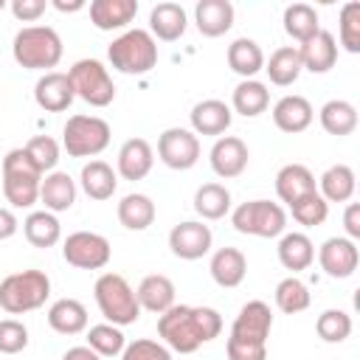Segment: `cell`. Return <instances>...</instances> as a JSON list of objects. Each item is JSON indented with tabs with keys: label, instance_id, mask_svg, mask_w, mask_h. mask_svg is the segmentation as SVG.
Segmentation results:
<instances>
[{
	"label": "cell",
	"instance_id": "28",
	"mask_svg": "<svg viewBox=\"0 0 360 360\" xmlns=\"http://www.w3.org/2000/svg\"><path fill=\"white\" fill-rule=\"evenodd\" d=\"M79 186L90 200H110L118 188V174L107 160H90L79 172Z\"/></svg>",
	"mask_w": 360,
	"mask_h": 360
},
{
	"label": "cell",
	"instance_id": "20",
	"mask_svg": "<svg viewBox=\"0 0 360 360\" xmlns=\"http://www.w3.org/2000/svg\"><path fill=\"white\" fill-rule=\"evenodd\" d=\"M315 118V110L309 104V98L304 96H281L276 104H273V124L287 132V135H298L304 132Z\"/></svg>",
	"mask_w": 360,
	"mask_h": 360
},
{
	"label": "cell",
	"instance_id": "45",
	"mask_svg": "<svg viewBox=\"0 0 360 360\" xmlns=\"http://www.w3.org/2000/svg\"><path fill=\"white\" fill-rule=\"evenodd\" d=\"M338 37L349 53H360V3H346L338 17Z\"/></svg>",
	"mask_w": 360,
	"mask_h": 360
},
{
	"label": "cell",
	"instance_id": "17",
	"mask_svg": "<svg viewBox=\"0 0 360 360\" xmlns=\"http://www.w3.org/2000/svg\"><path fill=\"white\" fill-rule=\"evenodd\" d=\"M155 166V149L146 138H129L121 143L118 149V160H115V174H121L124 180H143Z\"/></svg>",
	"mask_w": 360,
	"mask_h": 360
},
{
	"label": "cell",
	"instance_id": "18",
	"mask_svg": "<svg viewBox=\"0 0 360 360\" xmlns=\"http://www.w3.org/2000/svg\"><path fill=\"white\" fill-rule=\"evenodd\" d=\"M301 53V65L309 73H329L338 62V39L332 31L321 28L315 37H309L307 42L295 45Z\"/></svg>",
	"mask_w": 360,
	"mask_h": 360
},
{
	"label": "cell",
	"instance_id": "13",
	"mask_svg": "<svg viewBox=\"0 0 360 360\" xmlns=\"http://www.w3.org/2000/svg\"><path fill=\"white\" fill-rule=\"evenodd\" d=\"M211 242H214V233L205 222L200 219H186V222H177L172 231H169V248L177 259L183 262H197L202 259L208 250H211Z\"/></svg>",
	"mask_w": 360,
	"mask_h": 360
},
{
	"label": "cell",
	"instance_id": "27",
	"mask_svg": "<svg viewBox=\"0 0 360 360\" xmlns=\"http://www.w3.org/2000/svg\"><path fill=\"white\" fill-rule=\"evenodd\" d=\"M312 191H318V183H315V174L304 163H287V166L278 169V174H276V194H278L281 202L292 205L295 200H301V197H307Z\"/></svg>",
	"mask_w": 360,
	"mask_h": 360
},
{
	"label": "cell",
	"instance_id": "29",
	"mask_svg": "<svg viewBox=\"0 0 360 360\" xmlns=\"http://www.w3.org/2000/svg\"><path fill=\"white\" fill-rule=\"evenodd\" d=\"M276 253H278L281 267L284 270H292V273H301V270H307L315 262V245L301 231H290V233L284 231L281 239H278Z\"/></svg>",
	"mask_w": 360,
	"mask_h": 360
},
{
	"label": "cell",
	"instance_id": "11",
	"mask_svg": "<svg viewBox=\"0 0 360 360\" xmlns=\"http://www.w3.org/2000/svg\"><path fill=\"white\" fill-rule=\"evenodd\" d=\"M62 259L79 270H101L112 259L110 239L96 231H73L62 242Z\"/></svg>",
	"mask_w": 360,
	"mask_h": 360
},
{
	"label": "cell",
	"instance_id": "44",
	"mask_svg": "<svg viewBox=\"0 0 360 360\" xmlns=\"http://www.w3.org/2000/svg\"><path fill=\"white\" fill-rule=\"evenodd\" d=\"M22 149H25V155L31 158V163H34L42 174L53 172L56 163H59V143H56L51 135H34Z\"/></svg>",
	"mask_w": 360,
	"mask_h": 360
},
{
	"label": "cell",
	"instance_id": "48",
	"mask_svg": "<svg viewBox=\"0 0 360 360\" xmlns=\"http://www.w3.org/2000/svg\"><path fill=\"white\" fill-rule=\"evenodd\" d=\"M8 8L14 14V20H20V22H37L45 14L48 3L45 0H11Z\"/></svg>",
	"mask_w": 360,
	"mask_h": 360
},
{
	"label": "cell",
	"instance_id": "42",
	"mask_svg": "<svg viewBox=\"0 0 360 360\" xmlns=\"http://www.w3.org/2000/svg\"><path fill=\"white\" fill-rule=\"evenodd\" d=\"M315 332L326 343H343L352 335V315L346 309H323L315 321Z\"/></svg>",
	"mask_w": 360,
	"mask_h": 360
},
{
	"label": "cell",
	"instance_id": "37",
	"mask_svg": "<svg viewBox=\"0 0 360 360\" xmlns=\"http://www.w3.org/2000/svg\"><path fill=\"white\" fill-rule=\"evenodd\" d=\"M22 233L34 248H53L62 239V225L51 211H31L22 222Z\"/></svg>",
	"mask_w": 360,
	"mask_h": 360
},
{
	"label": "cell",
	"instance_id": "41",
	"mask_svg": "<svg viewBox=\"0 0 360 360\" xmlns=\"http://www.w3.org/2000/svg\"><path fill=\"white\" fill-rule=\"evenodd\" d=\"M87 346L98 354V357H118L127 346V338L121 332V326L112 323H96L87 329Z\"/></svg>",
	"mask_w": 360,
	"mask_h": 360
},
{
	"label": "cell",
	"instance_id": "53",
	"mask_svg": "<svg viewBox=\"0 0 360 360\" xmlns=\"http://www.w3.org/2000/svg\"><path fill=\"white\" fill-rule=\"evenodd\" d=\"M3 8H6V0H0V11H3Z\"/></svg>",
	"mask_w": 360,
	"mask_h": 360
},
{
	"label": "cell",
	"instance_id": "21",
	"mask_svg": "<svg viewBox=\"0 0 360 360\" xmlns=\"http://www.w3.org/2000/svg\"><path fill=\"white\" fill-rule=\"evenodd\" d=\"M188 28V14L180 3H158L149 11V34L155 37V42H174L186 34Z\"/></svg>",
	"mask_w": 360,
	"mask_h": 360
},
{
	"label": "cell",
	"instance_id": "15",
	"mask_svg": "<svg viewBox=\"0 0 360 360\" xmlns=\"http://www.w3.org/2000/svg\"><path fill=\"white\" fill-rule=\"evenodd\" d=\"M208 160H211V169L217 177L222 180H233L239 177L245 169H248V160H250V152H248V143L236 135H219L208 152Z\"/></svg>",
	"mask_w": 360,
	"mask_h": 360
},
{
	"label": "cell",
	"instance_id": "6",
	"mask_svg": "<svg viewBox=\"0 0 360 360\" xmlns=\"http://www.w3.org/2000/svg\"><path fill=\"white\" fill-rule=\"evenodd\" d=\"M51 295V278L42 270H17L0 281V307L8 315L39 309Z\"/></svg>",
	"mask_w": 360,
	"mask_h": 360
},
{
	"label": "cell",
	"instance_id": "10",
	"mask_svg": "<svg viewBox=\"0 0 360 360\" xmlns=\"http://www.w3.org/2000/svg\"><path fill=\"white\" fill-rule=\"evenodd\" d=\"M68 79L73 84L76 98L87 101L90 107H110L115 98V84L104 62L98 59H79L68 70Z\"/></svg>",
	"mask_w": 360,
	"mask_h": 360
},
{
	"label": "cell",
	"instance_id": "46",
	"mask_svg": "<svg viewBox=\"0 0 360 360\" xmlns=\"http://www.w3.org/2000/svg\"><path fill=\"white\" fill-rule=\"evenodd\" d=\"M28 346V326L17 318L0 321V354H20Z\"/></svg>",
	"mask_w": 360,
	"mask_h": 360
},
{
	"label": "cell",
	"instance_id": "2",
	"mask_svg": "<svg viewBox=\"0 0 360 360\" xmlns=\"http://www.w3.org/2000/svg\"><path fill=\"white\" fill-rule=\"evenodd\" d=\"M273 329V312L264 301H248L231 323L225 343L228 360H267V338Z\"/></svg>",
	"mask_w": 360,
	"mask_h": 360
},
{
	"label": "cell",
	"instance_id": "12",
	"mask_svg": "<svg viewBox=\"0 0 360 360\" xmlns=\"http://www.w3.org/2000/svg\"><path fill=\"white\" fill-rule=\"evenodd\" d=\"M158 158L174 172H186L200 160V138L186 127H169L158 138Z\"/></svg>",
	"mask_w": 360,
	"mask_h": 360
},
{
	"label": "cell",
	"instance_id": "14",
	"mask_svg": "<svg viewBox=\"0 0 360 360\" xmlns=\"http://www.w3.org/2000/svg\"><path fill=\"white\" fill-rule=\"evenodd\" d=\"M318 264L329 278H349L360 264L357 242H352L346 236H329L318 248Z\"/></svg>",
	"mask_w": 360,
	"mask_h": 360
},
{
	"label": "cell",
	"instance_id": "19",
	"mask_svg": "<svg viewBox=\"0 0 360 360\" xmlns=\"http://www.w3.org/2000/svg\"><path fill=\"white\" fill-rule=\"evenodd\" d=\"M188 121H191L194 135H217L219 138L231 127L233 112H231V104H225L219 98H202L191 107Z\"/></svg>",
	"mask_w": 360,
	"mask_h": 360
},
{
	"label": "cell",
	"instance_id": "4",
	"mask_svg": "<svg viewBox=\"0 0 360 360\" xmlns=\"http://www.w3.org/2000/svg\"><path fill=\"white\" fill-rule=\"evenodd\" d=\"M107 59L124 76H143L158 65V42L146 28H127L107 45Z\"/></svg>",
	"mask_w": 360,
	"mask_h": 360
},
{
	"label": "cell",
	"instance_id": "35",
	"mask_svg": "<svg viewBox=\"0 0 360 360\" xmlns=\"http://www.w3.org/2000/svg\"><path fill=\"white\" fill-rule=\"evenodd\" d=\"M155 214H158V208H155L152 197L141 194V191L124 194L118 202V222L127 231H146L155 222Z\"/></svg>",
	"mask_w": 360,
	"mask_h": 360
},
{
	"label": "cell",
	"instance_id": "23",
	"mask_svg": "<svg viewBox=\"0 0 360 360\" xmlns=\"http://www.w3.org/2000/svg\"><path fill=\"white\" fill-rule=\"evenodd\" d=\"M208 273L219 287L233 290L248 276V259L239 248H219V250H214V256L208 262Z\"/></svg>",
	"mask_w": 360,
	"mask_h": 360
},
{
	"label": "cell",
	"instance_id": "7",
	"mask_svg": "<svg viewBox=\"0 0 360 360\" xmlns=\"http://www.w3.org/2000/svg\"><path fill=\"white\" fill-rule=\"evenodd\" d=\"M42 172L31 163L25 149H11L3 158V197L11 202V208H31L39 200V183Z\"/></svg>",
	"mask_w": 360,
	"mask_h": 360
},
{
	"label": "cell",
	"instance_id": "22",
	"mask_svg": "<svg viewBox=\"0 0 360 360\" xmlns=\"http://www.w3.org/2000/svg\"><path fill=\"white\" fill-rule=\"evenodd\" d=\"M39 202L51 214H62L76 202V180L68 172H48L39 183Z\"/></svg>",
	"mask_w": 360,
	"mask_h": 360
},
{
	"label": "cell",
	"instance_id": "43",
	"mask_svg": "<svg viewBox=\"0 0 360 360\" xmlns=\"http://www.w3.org/2000/svg\"><path fill=\"white\" fill-rule=\"evenodd\" d=\"M290 211H292V219H295L298 225H304V228H318V225H323L326 217H329V202H326L318 191H312V194L295 200V202L290 205Z\"/></svg>",
	"mask_w": 360,
	"mask_h": 360
},
{
	"label": "cell",
	"instance_id": "40",
	"mask_svg": "<svg viewBox=\"0 0 360 360\" xmlns=\"http://www.w3.org/2000/svg\"><path fill=\"white\" fill-rule=\"evenodd\" d=\"M273 298H276V307H278L284 315H298V312H304V309L309 307V301H312L307 284H304L298 276L281 278V281L276 284Z\"/></svg>",
	"mask_w": 360,
	"mask_h": 360
},
{
	"label": "cell",
	"instance_id": "25",
	"mask_svg": "<svg viewBox=\"0 0 360 360\" xmlns=\"http://www.w3.org/2000/svg\"><path fill=\"white\" fill-rule=\"evenodd\" d=\"M138 14V0H93L90 22L98 31H121Z\"/></svg>",
	"mask_w": 360,
	"mask_h": 360
},
{
	"label": "cell",
	"instance_id": "33",
	"mask_svg": "<svg viewBox=\"0 0 360 360\" xmlns=\"http://www.w3.org/2000/svg\"><path fill=\"white\" fill-rule=\"evenodd\" d=\"M270 107V90L259 79H242L233 87L231 96V112H239L245 118H256Z\"/></svg>",
	"mask_w": 360,
	"mask_h": 360
},
{
	"label": "cell",
	"instance_id": "49",
	"mask_svg": "<svg viewBox=\"0 0 360 360\" xmlns=\"http://www.w3.org/2000/svg\"><path fill=\"white\" fill-rule=\"evenodd\" d=\"M343 231H346V239H352V242L360 239V205L357 202L346 205V211H343Z\"/></svg>",
	"mask_w": 360,
	"mask_h": 360
},
{
	"label": "cell",
	"instance_id": "24",
	"mask_svg": "<svg viewBox=\"0 0 360 360\" xmlns=\"http://www.w3.org/2000/svg\"><path fill=\"white\" fill-rule=\"evenodd\" d=\"M174 281L163 273H152V276H143L141 284L135 287V298L141 304V309L146 312H155V315H163L169 307H174Z\"/></svg>",
	"mask_w": 360,
	"mask_h": 360
},
{
	"label": "cell",
	"instance_id": "1",
	"mask_svg": "<svg viewBox=\"0 0 360 360\" xmlns=\"http://www.w3.org/2000/svg\"><path fill=\"white\" fill-rule=\"evenodd\" d=\"M222 332V315L214 307L174 304L158 315V338L169 352L191 354Z\"/></svg>",
	"mask_w": 360,
	"mask_h": 360
},
{
	"label": "cell",
	"instance_id": "51",
	"mask_svg": "<svg viewBox=\"0 0 360 360\" xmlns=\"http://www.w3.org/2000/svg\"><path fill=\"white\" fill-rule=\"evenodd\" d=\"M62 360H101L90 346H70L65 354H62Z\"/></svg>",
	"mask_w": 360,
	"mask_h": 360
},
{
	"label": "cell",
	"instance_id": "30",
	"mask_svg": "<svg viewBox=\"0 0 360 360\" xmlns=\"http://www.w3.org/2000/svg\"><path fill=\"white\" fill-rule=\"evenodd\" d=\"M48 326L56 335H82L87 329V307L76 298H59L48 307Z\"/></svg>",
	"mask_w": 360,
	"mask_h": 360
},
{
	"label": "cell",
	"instance_id": "3",
	"mask_svg": "<svg viewBox=\"0 0 360 360\" xmlns=\"http://www.w3.org/2000/svg\"><path fill=\"white\" fill-rule=\"evenodd\" d=\"M62 51H65L62 37L51 25H25L14 34V42H11V56L25 70L51 73V68L59 65Z\"/></svg>",
	"mask_w": 360,
	"mask_h": 360
},
{
	"label": "cell",
	"instance_id": "9",
	"mask_svg": "<svg viewBox=\"0 0 360 360\" xmlns=\"http://www.w3.org/2000/svg\"><path fill=\"white\" fill-rule=\"evenodd\" d=\"M112 129L101 115H70L62 127V146L70 158H96L110 146Z\"/></svg>",
	"mask_w": 360,
	"mask_h": 360
},
{
	"label": "cell",
	"instance_id": "26",
	"mask_svg": "<svg viewBox=\"0 0 360 360\" xmlns=\"http://www.w3.org/2000/svg\"><path fill=\"white\" fill-rule=\"evenodd\" d=\"M194 25L202 37H222L233 28V6L228 0H200L194 6Z\"/></svg>",
	"mask_w": 360,
	"mask_h": 360
},
{
	"label": "cell",
	"instance_id": "52",
	"mask_svg": "<svg viewBox=\"0 0 360 360\" xmlns=\"http://www.w3.org/2000/svg\"><path fill=\"white\" fill-rule=\"evenodd\" d=\"M51 6H53L56 11H62V14H73V11L87 8V3H84V0H51Z\"/></svg>",
	"mask_w": 360,
	"mask_h": 360
},
{
	"label": "cell",
	"instance_id": "32",
	"mask_svg": "<svg viewBox=\"0 0 360 360\" xmlns=\"http://www.w3.org/2000/svg\"><path fill=\"white\" fill-rule=\"evenodd\" d=\"M304 65H301V53L295 45H281L270 53V59H264V73L276 87H290L298 82Z\"/></svg>",
	"mask_w": 360,
	"mask_h": 360
},
{
	"label": "cell",
	"instance_id": "47",
	"mask_svg": "<svg viewBox=\"0 0 360 360\" xmlns=\"http://www.w3.org/2000/svg\"><path fill=\"white\" fill-rule=\"evenodd\" d=\"M121 360H172V352H169L160 340L138 338V340H129V343L124 346Z\"/></svg>",
	"mask_w": 360,
	"mask_h": 360
},
{
	"label": "cell",
	"instance_id": "8",
	"mask_svg": "<svg viewBox=\"0 0 360 360\" xmlns=\"http://www.w3.org/2000/svg\"><path fill=\"white\" fill-rule=\"evenodd\" d=\"M231 225L236 233H245V236L276 239L287 231V211L281 208V202L248 200L231 211Z\"/></svg>",
	"mask_w": 360,
	"mask_h": 360
},
{
	"label": "cell",
	"instance_id": "31",
	"mask_svg": "<svg viewBox=\"0 0 360 360\" xmlns=\"http://www.w3.org/2000/svg\"><path fill=\"white\" fill-rule=\"evenodd\" d=\"M354 191H357V177L354 169L346 163H335L318 177V194L326 202H349Z\"/></svg>",
	"mask_w": 360,
	"mask_h": 360
},
{
	"label": "cell",
	"instance_id": "50",
	"mask_svg": "<svg viewBox=\"0 0 360 360\" xmlns=\"http://www.w3.org/2000/svg\"><path fill=\"white\" fill-rule=\"evenodd\" d=\"M17 228H20V222H17L14 211L0 205V239H11L17 233Z\"/></svg>",
	"mask_w": 360,
	"mask_h": 360
},
{
	"label": "cell",
	"instance_id": "39",
	"mask_svg": "<svg viewBox=\"0 0 360 360\" xmlns=\"http://www.w3.org/2000/svg\"><path fill=\"white\" fill-rule=\"evenodd\" d=\"M194 211L202 219H222L231 211V191L222 183H202L194 191Z\"/></svg>",
	"mask_w": 360,
	"mask_h": 360
},
{
	"label": "cell",
	"instance_id": "5",
	"mask_svg": "<svg viewBox=\"0 0 360 360\" xmlns=\"http://www.w3.org/2000/svg\"><path fill=\"white\" fill-rule=\"evenodd\" d=\"M93 295L98 312L112 326H129L141 318V304L135 298V290L121 273H101L93 284Z\"/></svg>",
	"mask_w": 360,
	"mask_h": 360
},
{
	"label": "cell",
	"instance_id": "16",
	"mask_svg": "<svg viewBox=\"0 0 360 360\" xmlns=\"http://www.w3.org/2000/svg\"><path fill=\"white\" fill-rule=\"evenodd\" d=\"M73 98H76V93H73L68 73L51 70V73H42L34 84V101L45 112H65L73 104Z\"/></svg>",
	"mask_w": 360,
	"mask_h": 360
},
{
	"label": "cell",
	"instance_id": "38",
	"mask_svg": "<svg viewBox=\"0 0 360 360\" xmlns=\"http://www.w3.org/2000/svg\"><path fill=\"white\" fill-rule=\"evenodd\" d=\"M281 22H284L287 37H292L298 45H301V42H307L309 37H315V34L321 31L318 11H315L309 3H292V6H287V8H284Z\"/></svg>",
	"mask_w": 360,
	"mask_h": 360
},
{
	"label": "cell",
	"instance_id": "34",
	"mask_svg": "<svg viewBox=\"0 0 360 360\" xmlns=\"http://www.w3.org/2000/svg\"><path fill=\"white\" fill-rule=\"evenodd\" d=\"M228 68L242 79H253L259 70H264V51L256 39L239 37L228 45Z\"/></svg>",
	"mask_w": 360,
	"mask_h": 360
},
{
	"label": "cell",
	"instance_id": "36",
	"mask_svg": "<svg viewBox=\"0 0 360 360\" xmlns=\"http://www.w3.org/2000/svg\"><path fill=\"white\" fill-rule=\"evenodd\" d=\"M318 121L329 135H338V138L352 135L357 129V107L352 101H346V98H329L321 107Z\"/></svg>",
	"mask_w": 360,
	"mask_h": 360
}]
</instances>
